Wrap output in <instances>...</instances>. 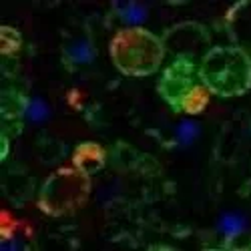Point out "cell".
<instances>
[{
    "mask_svg": "<svg viewBox=\"0 0 251 251\" xmlns=\"http://www.w3.org/2000/svg\"><path fill=\"white\" fill-rule=\"evenodd\" d=\"M115 67L127 76H149L165 58V45L141 26L119 30L109 45Z\"/></svg>",
    "mask_w": 251,
    "mask_h": 251,
    "instance_id": "cell-1",
    "label": "cell"
},
{
    "mask_svg": "<svg viewBox=\"0 0 251 251\" xmlns=\"http://www.w3.org/2000/svg\"><path fill=\"white\" fill-rule=\"evenodd\" d=\"M199 75L211 93L235 97L251 87V60L235 47H217L201 62Z\"/></svg>",
    "mask_w": 251,
    "mask_h": 251,
    "instance_id": "cell-3",
    "label": "cell"
},
{
    "mask_svg": "<svg viewBox=\"0 0 251 251\" xmlns=\"http://www.w3.org/2000/svg\"><path fill=\"white\" fill-rule=\"evenodd\" d=\"M104 161H107V151L95 141L80 143L73 151V167L85 171L87 175H93V173L100 171L104 167Z\"/></svg>",
    "mask_w": 251,
    "mask_h": 251,
    "instance_id": "cell-5",
    "label": "cell"
},
{
    "mask_svg": "<svg viewBox=\"0 0 251 251\" xmlns=\"http://www.w3.org/2000/svg\"><path fill=\"white\" fill-rule=\"evenodd\" d=\"M89 195L91 175L76 167H60L43 183L36 205L50 217H67L85 207Z\"/></svg>",
    "mask_w": 251,
    "mask_h": 251,
    "instance_id": "cell-2",
    "label": "cell"
},
{
    "mask_svg": "<svg viewBox=\"0 0 251 251\" xmlns=\"http://www.w3.org/2000/svg\"><path fill=\"white\" fill-rule=\"evenodd\" d=\"M115 8L119 10V16L127 25H131V26H137V25H141V23L147 20V8H145L143 4H137V2H119V4H115Z\"/></svg>",
    "mask_w": 251,
    "mask_h": 251,
    "instance_id": "cell-7",
    "label": "cell"
},
{
    "mask_svg": "<svg viewBox=\"0 0 251 251\" xmlns=\"http://www.w3.org/2000/svg\"><path fill=\"white\" fill-rule=\"evenodd\" d=\"M23 115L30 123H43L50 117V107L43 99H28L23 107Z\"/></svg>",
    "mask_w": 251,
    "mask_h": 251,
    "instance_id": "cell-10",
    "label": "cell"
},
{
    "mask_svg": "<svg viewBox=\"0 0 251 251\" xmlns=\"http://www.w3.org/2000/svg\"><path fill=\"white\" fill-rule=\"evenodd\" d=\"M199 137V125L193 123V121H183L177 125L175 129V141L179 145H183V147H187V145H191L195 139Z\"/></svg>",
    "mask_w": 251,
    "mask_h": 251,
    "instance_id": "cell-11",
    "label": "cell"
},
{
    "mask_svg": "<svg viewBox=\"0 0 251 251\" xmlns=\"http://www.w3.org/2000/svg\"><path fill=\"white\" fill-rule=\"evenodd\" d=\"M247 229V221L245 217L237 215V213H225L219 219V231L227 237V239H235L239 237L243 231Z\"/></svg>",
    "mask_w": 251,
    "mask_h": 251,
    "instance_id": "cell-8",
    "label": "cell"
},
{
    "mask_svg": "<svg viewBox=\"0 0 251 251\" xmlns=\"http://www.w3.org/2000/svg\"><path fill=\"white\" fill-rule=\"evenodd\" d=\"M97 56V49L87 36H78L73 38L71 43L65 47V58L69 65L73 67H82V65H91Z\"/></svg>",
    "mask_w": 251,
    "mask_h": 251,
    "instance_id": "cell-6",
    "label": "cell"
},
{
    "mask_svg": "<svg viewBox=\"0 0 251 251\" xmlns=\"http://www.w3.org/2000/svg\"><path fill=\"white\" fill-rule=\"evenodd\" d=\"M193 65L187 62H175V65L165 73L159 91L163 93L165 100L173 109L183 111L187 115H199L205 111L211 91L203 82L201 75H193Z\"/></svg>",
    "mask_w": 251,
    "mask_h": 251,
    "instance_id": "cell-4",
    "label": "cell"
},
{
    "mask_svg": "<svg viewBox=\"0 0 251 251\" xmlns=\"http://www.w3.org/2000/svg\"><path fill=\"white\" fill-rule=\"evenodd\" d=\"M23 47V36L18 30L10 28V26H2L0 28V52L4 56H12L16 52H20Z\"/></svg>",
    "mask_w": 251,
    "mask_h": 251,
    "instance_id": "cell-9",
    "label": "cell"
}]
</instances>
